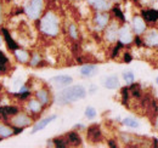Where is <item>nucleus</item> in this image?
I'll list each match as a JSON object with an SVG mask.
<instances>
[{"instance_id": "obj_4", "label": "nucleus", "mask_w": 158, "mask_h": 148, "mask_svg": "<svg viewBox=\"0 0 158 148\" xmlns=\"http://www.w3.org/2000/svg\"><path fill=\"white\" fill-rule=\"evenodd\" d=\"M11 123L14 124V126L23 129V128H27L32 124V118L27 114H17L16 113L14 115V118L11 119Z\"/></svg>"}, {"instance_id": "obj_16", "label": "nucleus", "mask_w": 158, "mask_h": 148, "mask_svg": "<svg viewBox=\"0 0 158 148\" xmlns=\"http://www.w3.org/2000/svg\"><path fill=\"white\" fill-rule=\"evenodd\" d=\"M1 33H2V35L5 38V41H6V45H7V47L9 49H11V50H16V49H19V46H17V44L15 43V40L11 38V35L9 34V32L6 31V29H1Z\"/></svg>"}, {"instance_id": "obj_37", "label": "nucleus", "mask_w": 158, "mask_h": 148, "mask_svg": "<svg viewBox=\"0 0 158 148\" xmlns=\"http://www.w3.org/2000/svg\"><path fill=\"white\" fill-rule=\"evenodd\" d=\"M0 91H1V86H0Z\"/></svg>"}, {"instance_id": "obj_20", "label": "nucleus", "mask_w": 158, "mask_h": 148, "mask_svg": "<svg viewBox=\"0 0 158 148\" xmlns=\"http://www.w3.org/2000/svg\"><path fill=\"white\" fill-rule=\"evenodd\" d=\"M95 72H96V66H94V64H85L80 68V73L84 76H90Z\"/></svg>"}, {"instance_id": "obj_12", "label": "nucleus", "mask_w": 158, "mask_h": 148, "mask_svg": "<svg viewBox=\"0 0 158 148\" xmlns=\"http://www.w3.org/2000/svg\"><path fill=\"white\" fill-rule=\"evenodd\" d=\"M88 2L96 10H107V9H110V2L107 0H88Z\"/></svg>"}, {"instance_id": "obj_7", "label": "nucleus", "mask_w": 158, "mask_h": 148, "mask_svg": "<svg viewBox=\"0 0 158 148\" xmlns=\"http://www.w3.org/2000/svg\"><path fill=\"white\" fill-rule=\"evenodd\" d=\"M133 29L138 34L143 33L146 31V22H145V19L142 18V17H140V16H135L133 18Z\"/></svg>"}, {"instance_id": "obj_3", "label": "nucleus", "mask_w": 158, "mask_h": 148, "mask_svg": "<svg viewBox=\"0 0 158 148\" xmlns=\"http://www.w3.org/2000/svg\"><path fill=\"white\" fill-rule=\"evenodd\" d=\"M44 9V0H31L26 7V14L32 19H37L40 17L41 11Z\"/></svg>"}, {"instance_id": "obj_6", "label": "nucleus", "mask_w": 158, "mask_h": 148, "mask_svg": "<svg viewBox=\"0 0 158 148\" xmlns=\"http://www.w3.org/2000/svg\"><path fill=\"white\" fill-rule=\"evenodd\" d=\"M145 44L150 47H153V46H158V32L156 29H151L146 33L145 39H143Z\"/></svg>"}, {"instance_id": "obj_13", "label": "nucleus", "mask_w": 158, "mask_h": 148, "mask_svg": "<svg viewBox=\"0 0 158 148\" xmlns=\"http://www.w3.org/2000/svg\"><path fill=\"white\" fill-rule=\"evenodd\" d=\"M88 136H89V138H90V141H93V142H98L101 140V131H100L99 126H91V128H89L88 130Z\"/></svg>"}, {"instance_id": "obj_29", "label": "nucleus", "mask_w": 158, "mask_h": 148, "mask_svg": "<svg viewBox=\"0 0 158 148\" xmlns=\"http://www.w3.org/2000/svg\"><path fill=\"white\" fill-rule=\"evenodd\" d=\"M69 35L73 38V39H77L78 38V31H77V27L74 24H71L69 26Z\"/></svg>"}, {"instance_id": "obj_1", "label": "nucleus", "mask_w": 158, "mask_h": 148, "mask_svg": "<svg viewBox=\"0 0 158 148\" xmlns=\"http://www.w3.org/2000/svg\"><path fill=\"white\" fill-rule=\"evenodd\" d=\"M86 96V90L81 86V85H74L71 88L64 89L62 92H60L57 101L59 103H71V102H76L78 100H81Z\"/></svg>"}, {"instance_id": "obj_10", "label": "nucleus", "mask_w": 158, "mask_h": 148, "mask_svg": "<svg viewBox=\"0 0 158 148\" xmlns=\"http://www.w3.org/2000/svg\"><path fill=\"white\" fill-rule=\"evenodd\" d=\"M37 98L43 106H48L50 103V93L46 89H40L37 91Z\"/></svg>"}, {"instance_id": "obj_34", "label": "nucleus", "mask_w": 158, "mask_h": 148, "mask_svg": "<svg viewBox=\"0 0 158 148\" xmlns=\"http://www.w3.org/2000/svg\"><path fill=\"white\" fill-rule=\"evenodd\" d=\"M1 5H0V23H1V21H2V15H1Z\"/></svg>"}, {"instance_id": "obj_38", "label": "nucleus", "mask_w": 158, "mask_h": 148, "mask_svg": "<svg viewBox=\"0 0 158 148\" xmlns=\"http://www.w3.org/2000/svg\"><path fill=\"white\" fill-rule=\"evenodd\" d=\"M114 1H118V0H114Z\"/></svg>"}, {"instance_id": "obj_30", "label": "nucleus", "mask_w": 158, "mask_h": 148, "mask_svg": "<svg viewBox=\"0 0 158 148\" xmlns=\"http://www.w3.org/2000/svg\"><path fill=\"white\" fill-rule=\"evenodd\" d=\"M113 12H114V15H116V16H117L119 19L124 21V15H123V12L119 10L118 7H114V9H113Z\"/></svg>"}, {"instance_id": "obj_25", "label": "nucleus", "mask_w": 158, "mask_h": 148, "mask_svg": "<svg viewBox=\"0 0 158 148\" xmlns=\"http://www.w3.org/2000/svg\"><path fill=\"white\" fill-rule=\"evenodd\" d=\"M67 138H68V142L69 143H73L76 146H79L80 145V137L77 132H69L67 135Z\"/></svg>"}, {"instance_id": "obj_28", "label": "nucleus", "mask_w": 158, "mask_h": 148, "mask_svg": "<svg viewBox=\"0 0 158 148\" xmlns=\"http://www.w3.org/2000/svg\"><path fill=\"white\" fill-rule=\"evenodd\" d=\"M54 145H55V147L64 148L67 146V142H66L64 140H61V138H55V140H54Z\"/></svg>"}, {"instance_id": "obj_36", "label": "nucleus", "mask_w": 158, "mask_h": 148, "mask_svg": "<svg viewBox=\"0 0 158 148\" xmlns=\"http://www.w3.org/2000/svg\"><path fill=\"white\" fill-rule=\"evenodd\" d=\"M156 83L158 84V76H157V79H156Z\"/></svg>"}, {"instance_id": "obj_35", "label": "nucleus", "mask_w": 158, "mask_h": 148, "mask_svg": "<svg viewBox=\"0 0 158 148\" xmlns=\"http://www.w3.org/2000/svg\"><path fill=\"white\" fill-rule=\"evenodd\" d=\"M156 129L158 130V118H157V120H156Z\"/></svg>"}, {"instance_id": "obj_24", "label": "nucleus", "mask_w": 158, "mask_h": 148, "mask_svg": "<svg viewBox=\"0 0 158 148\" xmlns=\"http://www.w3.org/2000/svg\"><path fill=\"white\" fill-rule=\"evenodd\" d=\"M19 109L16 107H9V106L0 107V114H2V115H15Z\"/></svg>"}, {"instance_id": "obj_8", "label": "nucleus", "mask_w": 158, "mask_h": 148, "mask_svg": "<svg viewBox=\"0 0 158 148\" xmlns=\"http://www.w3.org/2000/svg\"><path fill=\"white\" fill-rule=\"evenodd\" d=\"M51 83H54L56 86H64V85H69L72 84L73 79L69 75H56L54 78L50 79Z\"/></svg>"}, {"instance_id": "obj_9", "label": "nucleus", "mask_w": 158, "mask_h": 148, "mask_svg": "<svg viewBox=\"0 0 158 148\" xmlns=\"http://www.w3.org/2000/svg\"><path fill=\"white\" fill-rule=\"evenodd\" d=\"M118 27H117V23H112L111 26H108L107 27V29H106V34H105V37L106 39L108 40V41H114L117 37H118Z\"/></svg>"}, {"instance_id": "obj_5", "label": "nucleus", "mask_w": 158, "mask_h": 148, "mask_svg": "<svg viewBox=\"0 0 158 148\" xmlns=\"http://www.w3.org/2000/svg\"><path fill=\"white\" fill-rule=\"evenodd\" d=\"M118 38L122 44H130L133 41V34L130 32V28L128 26L122 27L118 31Z\"/></svg>"}, {"instance_id": "obj_15", "label": "nucleus", "mask_w": 158, "mask_h": 148, "mask_svg": "<svg viewBox=\"0 0 158 148\" xmlns=\"http://www.w3.org/2000/svg\"><path fill=\"white\" fill-rule=\"evenodd\" d=\"M15 52V57L16 60L21 62V63H27L29 61V54L26 51V50H22V49H16L14 50Z\"/></svg>"}, {"instance_id": "obj_33", "label": "nucleus", "mask_w": 158, "mask_h": 148, "mask_svg": "<svg viewBox=\"0 0 158 148\" xmlns=\"http://www.w3.org/2000/svg\"><path fill=\"white\" fill-rule=\"evenodd\" d=\"M124 61H125V62H130V61H131V56L129 55V54H125V55H124Z\"/></svg>"}, {"instance_id": "obj_11", "label": "nucleus", "mask_w": 158, "mask_h": 148, "mask_svg": "<svg viewBox=\"0 0 158 148\" xmlns=\"http://www.w3.org/2000/svg\"><path fill=\"white\" fill-rule=\"evenodd\" d=\"M55 119H56V115H51V117L44 118L43 120H40L39 123H37V124L34 125V128L32 129V134H34V132H37V131H40V130L45 129V128L48 126V124L51 123V121L55 120Z\"/></svg>"}, {"instance_id": "obj_31", "label": "nucleus", "mask_w": 158, "mask_h": 148, "mask_svg": "<svg viewBox=\"0 0 158 148\" xmlns=\"http://www.w3.org/2000/svg\"><path fill=\"white\" fill-rule=\"evenodd\" d=\"M40 62V57L39 55H34L33 57H32V61H31V64L33 66V67H35L38 63Z\"/></svg>"}, {"instance_id": "obj_23", "label": "nucleus", "mask_w": 158, "mask_h": 148, "mask_svg": "<svg viewBox=\"0 0 158 148\" xmlns=\"http://www.w3.org/2000/svg\"><path fill=\"white\" fill-rule=\"evenodd\" d=\"M122 124L128 126V128H133V129L139 128V121L136 119H134V118H125V119H123Z\"/></svg>"}, {"instance_id": "obj_26", "label": "nucleus", "mask_w": 158, "mask_h": 148, "mask_svg": "<svg viewBox=\"0 0 158 148\" xmlns=\"http://www.w3.org/2000/svg\"><path fill=\"white\" fill-rule=\"evenodd\" d=\"M123 79L125 80V83H127V84H131V83L134 81V79H135V75H134L133 72L127 71V72H124V73H123Z\"/></svg>"}, {"instance_id": "obj_19", "label": "nucleus", "mask_w": 158, "mask_h": 148, "mask_svg": "<svg viewBox=\"0 0 158 148\" xmlns=\"http://www.w3.org/2000/svg\"><path fill=\"white\" fill-rule=\"evenodd\" d=\"M142 16L143 18L150 21V22H153V21H157L158 19V11L151 9V10H145L142 11Z\"/></svg>"}, {"instance_id": "obj_2", "label": "nucleus", "mask_w": 158, "mask_h": 148, "mask_svg": "<svg viewBox=\"0 0 158 148\" xmlns=\"http://www.w3.org/2000/svg\"><path fill=\"white\" fill-rule=\"evenodd\" d=\"M40 31L49 35V37H56L59 33V19L56 15L51 11L46 12L40 19Z\"/></svg>"}, {"instance_id": "obj_22", "label": "nucleus", "mask_w": 158, "mask_h": 148, "mask_svg": "<svg viewBox=\"0 0 158 148\" xmlns=\"http://www.w3.org/2000/svg\"><path fill=\"white\" fill-rule=\"evenodd\" d=\"M41 107H43V105L40 103L38 100H31L28 102V108H29V111L33 112V113H39L41 111Z\"/></svg>"}, {"instance_id": "obj_14", "label": "nucleus", "mask_w": 158, "mask_h": 148, "mask_svg": "<svg viewBox=\"0 0 158 148\" xmlns=\"http://www.w3.org/2000/svg\"><path fill=\"white\" fill-rule=\"evenodd\" d=\"M118 86H119V79L116 75H111V76L106 78V80H105V88L106 89L113 90V89H117Z\"/></svg>"}, {"instance_id": "obj_18", "label": "nucleus", "mask_w": 158, "mask_h": 148, "mask_svg": "<svg viewBox=\"0 0 158 148\" xmlns=\"http://www.w3.org/2000/svg\"><path fill=\"white\" fill-rule=\"evenodd\" d=\"M12 135H15V129H11L7 125L0 124V138H7Z\"/></svg>"}, {"instance_id": "obj_32", "label": "nucleus", "mask_w": 158, "mask_h": 148, "mask_svg": "<svg viewBox=\"0 0 158 148\" xmlns=\"http://www.w3.org/2000/svg\"><path fill=\"white\" fill-rule=\"evenodd\" d=\"M122 95H123V103H127L128 102V89H123Z\"/></svg>"}, {"instance_id": "obj_17", "label": "nucleus", "mask_w": 158, "mask_h": 148, "mask_svg": "<svg viewBox=\"0 0 158 148\" xmlns=\"http://www.w3.org/2000/svg\"><path fill=\"white\" fill-rule=\"evenodd\" d=\"M108 21H110V16L107 14H98L95 16V23L100 28H105L108 24Z\"/></svg>"}, {"instance_id": "obj_21", "label": "nucleus", "mask_w": 158, "mask_h": 148, "mask_svg": "<svg viewBox=\"0 0 158 148\" xmlns=\"http://www.w3.org/2000/svg\"><path fill=\"white\" fill-rule=\"evenodd\" d=\"M9 67H10V63H9L7 57L5 56L4 52L0 51V72H1V73L6 72V71L9 69Z\"/></svg>"}, {"instance_id": "obj_27", "label": "nucleus", "mask_w": 158, "mask_h": 148, "mask_svg": "<svg viewBox=\"0 0 158 148\" xmlns=\"http://www.w3.org/2000/svg\"><path fill=\"white\" fill-rule=\"evenodd\" d=\"M85 117H86L88 119H94V118L96 117V109H95L94 107H88V108L85 109Z\"/></svg>"}]
</instances>
